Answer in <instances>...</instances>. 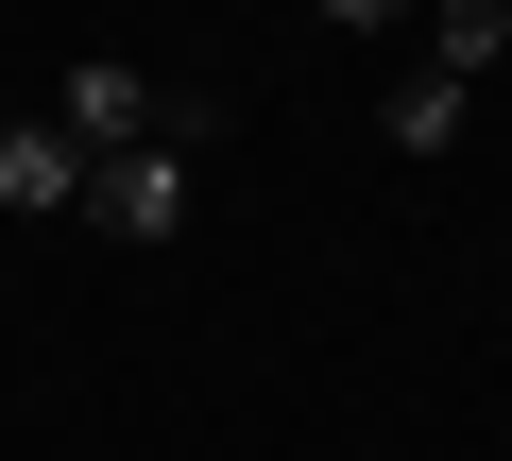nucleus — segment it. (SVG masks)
Instances as JSON below:
<instances>
[{"mask_svg":"<svg viewBox=\"0 0 512 461\" xmlns=\"http://www.w3.org/2000/svg\"><path fill=\"white\" fill-rule=\"evenodd\" d=\"M188 205H205V171H188V137H137V154H86V222L103 240H188Z\"/></svg>","mask_w":512,"mask_h":461,"instance_id":"f257e3e1","label":"nucleus"},{"mask_svg":"<svg viewBox=\"0 0 512 461\" xmlns=\"http://www.w3.org/2000/svg\"><path fill=\"white\" fill-rule=\"evenodd\" d=\"M35 120H52L69 154H137V137H171V86H154L137 52H69V86H52Z\"/></svg>","mask_w":512,"mask_h":461,"instance_id":"f03ea898","label":"nucleus"},{"mask_svg":"<svg viewBox=\"0 0 512 461\" xmlns=\"http://www.w3.org/2000/svg\"><path fill=\"white\" fill-rule=\"evenodd\" d=\"M0 222H86V154L52 120H0Z\"/></svg>","mask_w":512,"mask_h":461,"instance_id":"7ed1b4c3","label":"nucleus"},{"mask_svg":"<svg viewBox=\"0 0 512 461\" xmlns=\"http://www.w3.org/2000/svg\"><path fill=\"white\" fill-rule=\"evenodd\" d=\"M461 120H478V86H444V69H393V103H376V154L444 171V154H461Z\"/></svg>","mask_w":512,"mask_h":461,"instance_id":"20e7f679","label":"nucleus"},{"mask_svg":"<svg viewBox=\"0 0 512 461\" xmlns=\"http://www.w3.org/2000/svg\"><path fill=\"white\" fill-rule=\"evenodd\" d=\"M410 69H444V86H495L512 69V18H495V0H427V52Z\"/></svg>","mask_w":512,"mask_h":461,"instance_id":"39448f33","label":"nucleus"},{"mask_svg":"<svg viewBox=\"0 0 512 461\" xmlns=\"http://www.w3.org/2000/svg\"><path fill=\"white\" fill-rule=\"evenodd\" d=\"M308 18H325V35H410L427 0H308Z\"/></svg>","mask_w":512,"mask_h":461,"instance_id":"423d86ee","label":"nucleus"}]
</instances>
